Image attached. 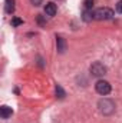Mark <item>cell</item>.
<instances>
[{"label":"cell","instance_id":"4fadbf2b","mask_svg":"<svg viewBox=\"0 0 122 123\" xmlns=\"http://www.w3.org/2000/svg\"><path fill=\"white\" fill-rule=\"evenodd\" d=\"M116 12L122 14V0H119V1H118V4H116Z\"/></svg>","mask_w":122,"mask_h":123},{"label":"cell","instance_id":"5b68a950","mask_svg":"<svg viewBox=\"0 0 122 123\" xmlns=\"http://www.w3.org/2000/svg\"><path fill=\"white\" fill-rule=\"evenodd\" d=\"M56 12H58V7H56V4L55 3H46V6H45V13L47 14V16H55L56 14Z\"/></svg>","mask_w":122,"mask_h":123},{"label":"cell","instance_id":"9c48e42d","mask_svg":"<svg viewBox=\"0 0 122 123\" xmlns=\"http://www.w3.org/2000/svg\"><path fill=\"white\" fill-rule=\"evenodd\" d=\"M92 19H93V12L89 10V9H86V10L83 12V20H85V22H91Z\"/></svg>","mask_w":122,"mask_h":123},{"label":"cell","instance_id":"8fae6325","mask_svg":"<svg viewBox=\"0 0 122 123\" xmlns=\"http://www.w3.org/2000/svg\"><path fill=\"white\" fill-rule=\"evenodd\" d=\"M93 1H95V0H85V1H83V4H85V9H89V10H92Z\"/></svg>","mask_w":122,"mask_h":123},{"label":"cell","instance_id":"277c9868","mask_svg":"<svg viewBox=\"0 0 122 123\" xmlns=\"http://www.w3.org/2000/svg\"><path fill=\"white\" fill-rule=\"evenodd\" d=\"M95 89H96V92L99 93V94L106 96V94L111 93V89H112V87H111L109 82H106V80H98L96 85H95Z\"/></svg>","mask_w":122,"mask_h":123},{"label":"cell","instance_id":"30bf717a","mask_svg":"<svg viewBox=\"0 0 122 123\" xmlns=\"http://www.w3.org/2000/svg\"><path fill=\"white\" fill-rule=\"evenodd\" d=\"M56 96L59 97V99H63L65 97V92H63V89H62V86H56Z\"/></svg>","mask_w":122,"mask_h":123},{"label":"cell","instance_id":"8992f818","mask_svg":"<svg viewBox=\"0 0 122 123\" xmlns=\"http://www.w3.org/2000/svg\"><path fill=\"white\" fill-rule=\"evenodd\" d=\"M12 115H13L12 107H9V106H1L0 107V116H1V119H9Z\"/></svg>","mask_w":122,"mask_h":123},{"label":"cell","instance_id":"7c38bea8","mask_svg":"<svg viewBox=\"0 0 122 123\" xmlns=\"http://www.w3.org/2000/svg\"><path fill=\"white\" fill-rule=\"evenodd\" d=\"M12 25L13 26H20V25H23V20L22 19H13L12 20Z\"/></svg>","mask_w":122,"mask_h":123},{"label":"cell","instance_id":"7a4b0ae2","mask_svg":"<svg viewBox=\"0 0 122 123\" xmlns=\"http://www.w3.org/2000/svg\"><path fill=\"white\" fill-rule=\"evenodd\" d=\"M114 16H115V13L109 7H102V9H98L93 12L95 20H111V19H114Z\"/></svg>","mask_w":122,"mask_h":123},{"label":"cell","instance_id":"3957f363","mask_svg":"<svg viewBox=\"0 0 122 123\" xmlns=\"http://www.w3.org/2000/svg\"><path fill=\"white\" fill-rule=\"evenodd\" d=\"M89 72H91L92 76L101 77V76L106 74V66H105V64H102L101 62H95V63H92V64H91Z\"/></svg>","mask_w":122,"mask_h":123},{"label":"cell","instance_id":"ba28073f","mask_svg":"<svg viewBox=\"0 0 122 123\" xmlns=\"http://www.w3.org/2000/svg\"><path fill=\"white\" fill-rule=\"evenodd\" d=\"M4 10L6 13L12 14L14 12V0H6V4H4Z\"/></svg>","mask_w":122,"mask_h":123},{"label":"cell","instance_id":"6da1fadb","mask_svg":"<svg viewBox=\"0 0 122 123\" xmlns=\"http://www.w3.org/2000/svg\"><path fill=\"white\" fill-rule=\"evenodd\" d=\"M98 109L102 115L105 116H109L115 112V103L111 100V99H101L98 102Z\"/></svg>","mask_w":122,"mask_h":123},{"label":"cell","instance_id":"5bb4252c","mask_svg":"<svg viewBox=\"0 0 122 123\" xmlns=\"http://www.w3.org/2000/svg\"><path fill=\"white\" fill-rule=\"evenodd\" d=\"M30 1H32V4H33V6H39V4L42 3V0H30Z\"/></svg>","mask_w":122,"mask_h":123},{"label":"cell","instance_id":"52a82bcc","mask_svg":"<svg viewBox=\"0 0 122 123\" xmlns=\"http://www.w3.org/2000/svg\"><path fill=\"white\" fill-rule=\"evenodd\" d=\"M56 46H58V52L59 53H65V50H66V42H65V39L56 37Z\"/></svg>","mask_w":122,"mask_h":123}]
</instances>
